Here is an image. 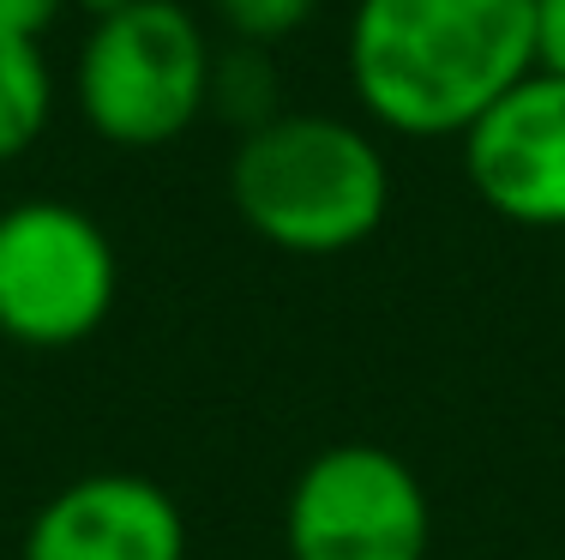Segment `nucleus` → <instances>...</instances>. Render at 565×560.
<instances>
[{"instance_id":"f257e3e1","label":"nucleus","mask_w":565,"mask_h":560,"mask_svg":"<svg viewBox=\"0 0 565 560\" xmlns=\"http://www.w3.org/2000/svg\"><path fill=\"white\" fill-rule=\"evenodd\" d=\"M343 73L373 133L463 139L535 73V0H355Z\"/></svg>"},{"instance_id":"f03ea898","label":"nucleus","mask_w":565,"mask_h":560,"mask_svg":"<svg viewBox=\"0 0 565 560\" xmlns=\"http://www.w3.org/2000/svg\"><path fill=\"white\" fill-rule=\"evenodd\" d=\"M235 218L259 242L301 260L361 247L392 211V157L380 133L349 115L282 109L277 121L235 139L228 157Z\"/></svg>"},{"instance_id":"7ed1b4c3","label":"nucleus","mask_w":565,"mask_h":560,"mask_svg":"<svg viewBox=\"0 0 565 560\" xmlns=\"http://www.w3.org/2000/svg\"><path fill=\"white\" fill-rule=\"evenodd\" d=\"M211 55L217 43L186 0H132L85 24L66 97L103 145L163 151L205 121Z\"/></svg>"},{"instance_id":"20e7f679","label":"nucleus","mask_w":565,"mask_h":560,"mask_svg":"<svg viewBox=\"0 0 565 560\" xmlns=\"http://www.w3.org/2000/svg\"><path fill=\"white\" fill-rule=\"evenodd\" d=\"M120 296L115 242L85 205L19 199L0 211V338L24 350H73Z\"/></svg>"},{"instance_id":"39448f33","label":"nucleus","mask_w":565,"mask_h":560,"mask_svg":"<svg viewBox=\"0 0 565 560\" xmlns=\"http://www.w3.org/2000/svg\"><path fill=\"white\" fill-rule=\"evenodd\" d=\"M289 560H427L434 506L397 452L343 440L307 458L282 506Z\"/></svg>"},{"instance_id":"423d86ee","label":"nucleus","mask_w":565,"mask_h":560,"mask_svg":"<svg viewBox=\"0 0 565 560\" xmlns=\"http://www.w3.org/2000/svg\"><path fill=\"white\" fill-rule=\"evenodd\" d=\"M463 181L493 218L518 230H565V78L523 73L457 139Z\"/></svg>"},{"instance_id":"0eeeda50","label":"nucleus","mask_w":565,"mask_h":560,"mask_svg":"<svg viewBox=\"0 0 565 560\" xmlns=\"http://www.w3.org/2000/svg\"><path fill=\"white\" fill-rule=\"evenodd\" d=\"M19 560H186V518L151 476L97 471L36 506Z\"/></svg>"},{"instance_id":"6e6552de","label":"nucleus","mask_w":565,"mask_h":560,"mask_svg":"<svg viewBox=\"0 0 565 560\" xmlns=\"http://www.w3.org/2000/svg\"><path fill=\"white\" fill-rule=\"evenodd\" d=\"M61 109V78L43 36L0 31V163H19L43 145Z\"/></svg>"},{"instance_id":"1a4fd4ad","label":"nucleus","mask_w":565,"mask_h":560,"mask_svg":"<svg viewBox=\"0 0 565 560\" xmlns=\"http://www.w3.org/2000/svg\"><path fill=\"white\" fill-rule=\"evenodd\" d=\"M289 109L282 103V73H277V49H253V43H217L211 55V85H205V121H223L235 139L259 133L265 121Z\"/></svg>"},{"instance_id":"9d476101","label":"nucleus","mask_w":565,"mask_h":560,"mask_svg":"<svg viewBox=\"0 0 565 560\" xmlns=\"http://www.w3.org/2000/svg\"><path fill=\"white\" fill-rule=\"evenodd\" d=\"M326 0H211L223 43H253V49H282L319 19Z\"/></svg>"},{"instance_id":"9b49d317","label":"nucleus","mask_w":565,"mask_h":560,"mask_svg":"<svg viewBox=\"0 0 565 560\" xmlns=\"http://www.w3.org/2000/svg\"><path fill=\"white\" fill-rule=\"evenodd\" d=\"M535 66L565 78V0H535Z\"/></svg>"},{"instance_id":"f8f14e48","label":"nucleus","mask_w":565,"mask_h":560,"mask_svg":"<svg viewBox=\"0 0 565 560\" xmlns=\"http://www.w3.org/2000/svg\"><path fill=\"white\" fill-rule=\"evenodd\" d=\"M66 0H0V31H19V36H49L66 19Z\"/></svg>"},{"instance_id":"ddd939ff","label":"nucleus","mask_w":565,"mask_h":560,"mask_svg":"<svg viewBox=\"0 0 565 560\" xmlns=\"http://www.w3.org/2000/svg\"><path fill=\"white\" fill-rule=\"evenodd\" d=\"M73 12H85V24H97V19H115L120 7H132V0H66Z\"/></svg>"}]
</instances>
